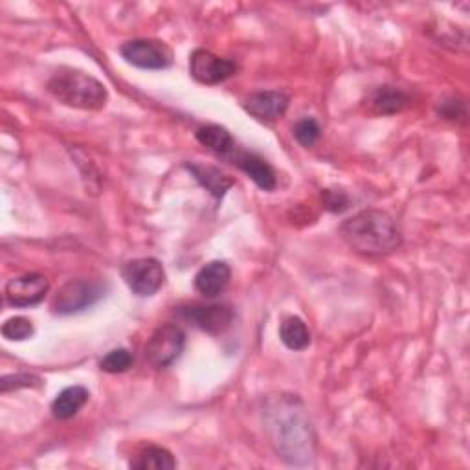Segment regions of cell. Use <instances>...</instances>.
Masks as SVG:
<instances>
[{
  "label": "cell",
  "mask_w": 470,
  "mask_h": 470,
  "mask_svg": "<svg viewBox=\"0 0 470 470\" xmlns=\"http://www.w3.org/2000/svg\"><path fill=\"white\" fill-rule=\"evenodd\" d=\"M50 281L43 274H23L6 283L5 294L12 307H34L48 294Z\"/></svg>",
  "instance_id": "10"
},
{
  "label": "cell",
  "mask_w": 470,
  "mask_h": 470,
  "mask_svg": "<svg viewBox=\"0 0 470 470\" xmlns=\"http://www.w3.org/2000/svg\"><path fill=\"white\" fill-rule=\"evenodd\" d=\"M179 317L195 326L197 329L208 333V335H223L226 333L234 320L235 312L230 305H221V303H192V305H183L179 307Z\"/></svg>",
  "instance_id": "6"
},
{
  "label": "cell",
  "mask_w": 470,
  "mask_h": 470,
  "mask_svg": "<svg viewBox=\"0 0 470 470\" xmlns=\"http://www.w3.org/2000/svg\"><path fill=\"white\" fill-rule=\"evenodd\" d=\"M320 134H322V129H320L319 121L312 118H303L294 125V138L303 147L315 145L320 140Z\"/></svg>",
  "instance_id": "22"
},
{
  "label": "cell",
  "mask_w": 470,
  "mask_h": 470,
  "mask_svg": "<svg viewBox=\"0 0 470 470\" xmlns=\"http://www.w3.org/2000/svg\"><path fill=\"white\" fill-rule=\"evenodd\" d=\"M234 164L246 173L257 188H261L263 192H272L277 186V179L274 170L270 168V164L266 161H263L259 154L256 152H248V151H237L234 156Z\"/></svg>",
  "instance_id": "12"
},
{
  "label": "cell",
  "mask_w": 470,
  "mask_h": 470,
  "mask_svg": "<svg viewBox=\"0 0 470 470\" xmlns=\"http://www.w3.org/2000/svg\"><path fill=\"white\" fill-rule=\"evenodd\" d=\"M101 296H103V290L98 283L74 279L57 290L52 301V308L56 315H61V317L76 315V312H81L92 307Z\"/></svg>",
  "instance_id": "8"
},
{
  "label": "cell",
  "mask_w": 470,
  "mask_h": 470,
  "mask_svg": "<svg viewBox=\"0 0 470 470\" xmlns=\"http://www.w3.org/2000/svg\"><path fill=\"white\" fill-rule=\"evenodd\" d=\"M237 72V65L208 50H195L190 57V74L203 85H219Z\"/></svg>",
  "instance_id": "9"
},
{
  "label": "cell",
  "mask_w": 470,
  "mask_h": 470,
  "mask_svg": "<svg viewBox=\"0 0 470 470\" xmlns=\"http://www.w3.org/2000/svg\"><path fill=\"white\" fill-rule=\"evenodd\" d=\"M322 197H324L326 208L331 210V212H342V210H346L348 204H350V199H348L344 193H340V192L326 190Z\"/></svg>",
  "instance_id": "24"
},
{
  "label": "cell",
  "mask_w": 470,
  "mask_h": 470,
  "mask_svg": "<svg viewBox=\"0 0 470 470\" xmlns=\"http://www.w3.org/2000/svg\"><path fill=\"white\" fill-rule=\"evenodd\" d=\"M43 381L37 375L32 373H14V375H6L0 379V392L8 393L12 390H19V388H36L39 386Z\"/></svg>",
  "instance_id": "23"
},
{
  "label": "cell",
  "mask_w": 470,
  "mask_h": 470,
  "mask_svg": "<svg viewBox=\"0 0 470 470\" xmlns=\"http://www.w3.org/2000/svg\"><path fill=\"white\" fill-rule=\"evenodd\" d=\"M131 466L138 470H173L177 466V461L168 448L147 446L136 455Z\"/></svg>",
  "instance_id": "19"
},
{
  "label": "cell",
  "mask_w": 470,
  "mask_h": 470,
  "mask_svg": "<svg viewBox=\"0 0 470 470\" xmlns=\"http://www.w3.org/2000/svg\"><path fill=\"white\" fill-rule=\"evenodd\" d=\"M121 57L141 70H166L173 65V50L159 39H132L121 45Z\"/></svg>",
  "instance_id": "5"
},
{
  "label": "cell",
  "mask_w": 470,
  "mask_h": 470,
  "mask_svg": "<svg viewBox=\"0 0 470 470\" xmlns=\"http://www.w3.org/2000/svg\"><path fill=\"white\" fill-rule=\"evenodd\" d=\"M232 279V268L226 261H212L195 276V288L206 298H217L226 290Z\"/></svg>",
  "instance_id": "13"
},
{
  "label": "cell",
  "mask_w": 470,
  "mask_h": 470,
  "mask_svg": "<svg viewBox=\"0 0 470 470\" xmlns=\"http://www.w3.org/2000/svg\"><path fill=\"white\" fill-rule=\"evenodd\" d=\"M34 333H36L34 324L25 317L10 319L3 326V337L6 340H12V342H25V340L32 339Z\"/></svg>",
  "instance_id": "20"
},
{
  "label": "cell",
  "mask_w": 470,
  "mask_h": 470,
  "mask_svg": "<svg viewBox=\"0 0 470 470\" xmlns=\"http://www.w3.org/2000/svg\"><path fill=\"white\" fill-rule=\"evenodd\" d=\"M265 430L274 450L290 465H307L315 457V432L296 395H277L265 406Z\"/></svg>",
  "instance_id": "1"
},
{
  "label": "cell",
  "mask_w": 470,
  "mask_h": 470,
  "mask_svg": "<svg viewBox=\"0 0 470 470\" xmlns=\"http://www.w3.org/2000/svg\"><path fill=\"white\" fill-rule=\"evenodd\" d=\"M288 101H290L288 96L281 90H259V92H252L245 99L243 107L256 120L272 123L287 112Z\"/></svg>",
  "instance_id": "11"
},
{
  "label": "cell",
  "mask_w": 470,
  "mask_h": 470,
  "mask_svg": "<svg viewBox=\"0 0 470 470\" xmlns=\"http://www.w3.org/2000/svg\"><path fill=\"white\" fill-rule=\"evenodd\" d=\"M186 346V335L177 324L156 328L145 344V360L156 368L166 370L179 360Z\"/></svg>",
  "instance_id": "4"
},
{
  "label": "cell",
  "mask_w": 470,
  "mask_h": 470,
  "mask_svg": "<svg viewBox=\"0 0 470 470\" xmlns=\"http://www.w3.org/2000/svg\"><path fill=\"white\" fill-rule=\"evenodd\" d=\"M340 235L351 250L362 256H386L402 243L393 217L382 210H364L350 217L342 223Z\"/></svg>",
  "instance_id": "2"
},
{
  "label": "cell",
  "mask_w": 470,
  "mask_h": 470,
  "mask_svg": "<svg viewBox=\"0 0 470 470\" xmlns=\"http://www.w3.org/2000/svg\"><path fill=\"white\" fill-rule=\"evenodd\" d=\"M186 168L199 181V184L204 190H208L215 199H223L226 195V192L234 186V181L217 168L201 166V164H188Z\"/></svg>",
  "instance_id": "16"
},
{
  "label": "cell",
  "mask_w": 470,
  "mask_h": 470,
  "mask_svg": "<svg viewBox=\"0 0 470 470\" xmlns=\"http://www.w3.org/2000/svg\"><path fill=\"white\" fill-rule=\"evenodd\" d=\"M408 105H410L408 94L390 85L379 87L370 96V109L373 114H379V116H392V114L402 112Z\"/></svg>",
  "instance_id": "14"
},
{
  "label": "cell",
  "mask_w": 470,
  "mask_h": 470,
  "mask_svg": "<svg viewBox=\"0 0 470 470\" xmlns=\"http://www.w3.org/2000/svg\"><path fill=\"white\" fill-rule=\"evenodd\" d=\"M197 141L208 147L212 152L221 156H230L235 152V140L228 129L221 125H203L195 132Z\"/></svg>",
  "instance_id": "15"
},
{
  "label": "cell",
  "mask_w": 470,
  "mask_h": 470,
  "mask_svg": "<svg viewBox=\"0 0 470 470\" xmlns=\"http://www.w3.org/2000/svg\"><path fill=\"white\" fill-rule=\"evenodd\" d=\"M89 390L83 386H70L65 388L52 402V413L54 417L61 419V421H68L74 415H78V412L87 404L89 401Z\"/></svg>",
  "instance_id": "17"
},
{
  "label": "cell",
  "mask_w": 470,
  "mask_h": 470,
  "mask_svg": "<svg viewBox=\"0 0 470 470\" xmlns=\"http://www.w3.org/2000/svg\"><path fill=\"white\" fill-rule=\"evenodd\" d=\"M47 87L56 99L81 110H99L105 107L109 98V92L101 81L90 74L72 68L56 72Z\"/></svg>",
  "instance_id": "3"
},
{
  "label": "cell",
  "mask_w": 470,
  "mask_h": 470,
  "mask_svg": "<svg viewBox=\"0 0 470 470\" xmlns=\"http://www.w3.org/2000/svg\"><path fill=\"white\" fill-rule=\"evenodd\" d=\"M134 359L131 355V351L127 350H114L110 353H107L101 362H99V368L105 371V373H112V375H118V373H125L131 366H132Z\"/></svg>",
  "instance_id": "21"
},
{
  "label": "cell",
  "mask_w": 470,
  "mask_h": 470,
  "mask_svg": "<svg viewBox=\"0 0 470 470\" xmlns=\"http://www.w3.org/2000/svg\"><path fill=\"white\" fill-rule=\"evenodd\" d=\"M279 339L290 351H303L310 344V331L298 317H287L279 326Z\"/></svg>",
  "instance_id": "18"
},
{
  "label": "cell",
  "mask_w": 470,
  "mask_h": 470,
  "mask_svg": "<svg viewBox=\"0 0 470 470\" xmlns=\"http://www.w3.org/2000/svg\"><path fill=\"white\" fill-rule=\"evenodd\" d=\"M121 276L127 287L141 298L154 296L166 281L164 266L154 257H140L125 263V266L121 268Z\"/></svg>",
  "instance_id": "7"
}]
</instances>
